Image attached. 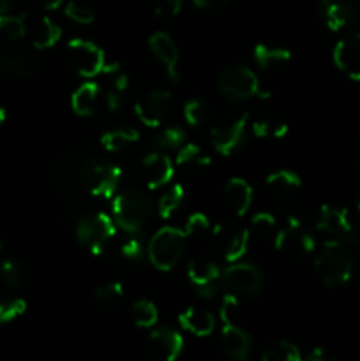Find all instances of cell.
Listing matches in <instances>:
<instances>
[{
  "mask_svg": "<svg viewBox=\"0 0 360 361\" xmlns=\"http://www.w3.org/2000/svg\"><path fill=\"white\" fill-rule=\"evenodd\" d=\"M318 279L327 288H341L348 284L353 274V259L346 243L328 240L314 261Z\"/></svg>",
  "mask_w": 360,
  "mask_h": 361,
  "instance_id": "1",
  "label": "cell"
},
{
  "mask_svg": "<svg viewBox=\"0 0 360 361\" xmlns=\"http://www.w3.org/2000/svg\"><path fill=\"white\" fill-rule=\"evenodd\" d=\"M152 214L148 194L138 189H127L113 200V221L129 235H138Z\"/></svg>",
  "mask_w": 360,
  "mask_h": 361,
  "instance_id": "2",
  "label": "cell"
},
{
  "mask_svg": "<svg viewBox=\"0 0 360 361\" xmlns=\"http://www.w3.org/2000/svg\"><path fill=\"white\" fill-rule=\"evenodd\" d=\"M186 233L176 228H172V226H166V228L159 229L152 236L147 249L152 264L161 271L172 270L179 263L180 257H182L184 247H186Z\"/></svg>",
  "mask_w": 360,
  "mask_h": 361,
  "instance_id": "3",
  "label": "cell"
},
{
  "mask_svg": "<svg viewBox=\"0 0 360 361\" xmlns=\"http://www.w3.org/2000/svg\"><path fill=\"white\" fill-rule=\"evenodd\" d=\"M81 182L95 197H112L116 192L122 169L102 159H90L81 166Z\"/></svg>",
  "mask_w": 360,
  "mask_h": 361,
  "instance_id": "4",
  "label": "cell"
},
{
  "mask_svg": "<svg viewBox=\"0 0 360 361\" xmlns=\"http://www.w3.org/2000/svg\"><path fill=\"white\" fill-rule=\"evenodd\" d=\"M217 85L222 94L233 101H247V99H267L268 94L260 88L256 74L246 66H232L221 71L217 76Z\"/></svg>",
  "mask_w": 360,
  "mask_h": 361,
  "instance_id": "5",
  "label": "cell"
},
{
  "mask_svg": "<svg viewBox=\"0 0 360 361\" xmlns=\"http://www.w3.org/2000/svg\"><path fill=\"white\" fill-rule=\"evenodd\" d=\"M222 288L229 295L244 300H254L263 289V275L260 268L251 263H233L221 275Z\"/></svg>",
  "mask_w": 360,
  "mask_h": 361,
  "instance_id": "6",
  "label": "cell"
},
{
  "mask_svg": "<svg viewBox=\"0 0 360 361\" xmlns=\"http://www.w3.org/2000/svg\"><path fill=\"white\" fill-rule=\"evenodd\" d=\"M274 245L284 256L299 259V257L307 256L316 249V240L304 228L299 219L289 217L284 222V226L275 233Z\"/></svg>",
  "mask_w": 360,
  "mask_h": 361,
  "instance_id": "7",
  "label": "cell"
},
{
  "mask_svg": "<svg viewBox=\"0 0 360 361\" xmlns=\"http://www.w3.org/2000/svg\"><path fill=\"white\" fill-rule=\"evenodd\" d=\"M113 236H115V221L102 212L83 217L76 226L78 242L88 247L92 254L104 252Z\"/></svg>",
  "mask_w": 360,
  "mask_h": 361,
  "instance_id": "8",
  "label": "cell"
},
{
  "mask_svg": "<svg viewBox=\"0 0 360 361\" xmlns=\"http://www.w3.org/2000/svg\"><path fill=\"white\" fill-rule=\"evenodd\" d=\"M67 62L85 78L97 76L106 67L102 49L87 39H73L67 42Z\"/></svg>",
  "mask_w": 360,
  "mask_h": 361,
  "instance_id": "9",
  "label": "cell"
},
{
  "mask_svg": "<svg viewBox=\"0 0 360 361\" xmlns=\"http://www.w3.org/2000/svg\"><path fill=\"white\" fill-rule=\"evenodd\" d=\"M221 270L217 264L208 257H194L187 264V277L193 284L194 291L200 298H214L222 286Z\"/></svg>",
  "mask_w": 360,
  "mask_h": 361,
  "instance_id": "10",
  "label": "cell"
},
{
  "mask_svg": "<svg viewBox=\"0 0 360 361\" xmlns=\"http://www.w3.org/2000/svg\"><path fill=\"white\" fill-rule=\"evenodd\" d=\"M215 250L228 263H236L246 254L249 243V233L246 228L235 224H219L212 233Z\"/></svg>",
  "mask_w": 360,
  "mask_h": 361,
  "instance_id": "11",
  "label": "cell"
},
{
  "mask_svg": "<svg viewBox=\"0 0 360 361\" xmlns=\"http://www.w3.org/2000/svg\"><path fill=\"white\" fill-rule=\"evenodd\" d=\"M318 229L330 240L349 243L355 240L356 229L353 226L348 210L337 207H321L320 219H318Z\"/></svg>",
  "mask_w": 360,
  "mask_h": 361,
  "instance_id": "12",
  "label": "cell"
},
{
  "mask_svg": "<svg viewBox=\"0 0 360 361\" xmlns=\"http://www.w3.org/2000/svg\"><path fill=\"white\" fill-rule=\"evenodd\" d=\"M138 120L147 127H159L173 111V97L166 90L148 92L138 101L136 108Z\"/></svg>",
  "mask_w": 360,
  "mask_h": 361,
  "instance_id": "13",
  "label": "cell"
},
{
  "mask_svg": "<svg viewBox=\"0 0 360 361\" xmlns=\"http://www.w3.org/2000/svg\"><path fill=\"white\" fill-rule=\"evenodd\" d=\"M182 348V337L173 328H157L145 341V353L152 361H175Z\"/></svg>",
  "mask_w": 360,
  "mask_h": 361,
  "instance_id": "14",
  "label": "cell"
},
{
  "mask_svg": "<svg viewBox=\"0 0 360 361\" xmlns=\"http://www.w3.org/2000/svg\"><path fill=\"white\" fill-rule=\"evenodd\" d=\"M321 16L330 30L360 25V0H321Z\"/></svg>",
  "mask_w": 360,
  "mask_h": 361,
  "instance_id": "15",
  "label": "cell"
},
{
  "mask_svg": "<svg viewBox=\"0 0 360 361\" xmlns=\"http://www.w3.org/2000/svg\"><path fill=\"white\" fill-rule=\"evenodd\" d=\"M247 115H240L239 118H233L229 122L219 123L210 129V143L215 152L222 155H229L242 145L247 130Z\"/></svg>",
  "mask_w": 360,
  "mask_h": 361,
  "instance_id": "16",
  "label": "cell"
},
{
  "mask_svg": "<svg viewBox=\"0 0 360 361\" xmlns=\"http://www.w3.org/2000/svg\"><path fill=\"white\" fill-rule=\"evenodd\" d=\"M334 63L349 80L360 81V32L341 39L335 44Z\"/></svg>",
  "mask_w": 360,
  "mask_h": 361,
  "instance_id": "17",
  "label": "cell"
},
{
  "mask_svg": "<svg viewBox=\"0 0 360 361\" xmlns=\"http://www.w3.org/2000/svg\"><path fill=\"white\" fill-rule=\"evenodd\" d=\"M172 159L166 154L159 152H150L141 159V175H143L145 185L148 189H161L169 180L173 178Z\"/></svg>",
  "mask_w": 360,
  "mask_h": 361,
  "instance_id": "18",
  "label": "cell"
},
{
  "mask_svg": "<svg viewBox=\"0 0 360 361\" xmlns=\"http://www.w3.org/2000/svg\"><path fill=\"white\" fill-rule=\"evenodd\" d=\"M221 351L232 361H246L251 351V337L233 321H222Z\"/></svg>",
  "mask_w": 360,
  "mask_h": 361,
  "instance_id": "19",
  "label": "cell"
},
{
  "mask_svg": "<svg viewBox=\"0 0 360 361\" xmlns=\"http://www.w3.org/2000/svg\"><path fill=\"white\" fill-rule=\"evenodd\" d=\"M148 46H150L152 53L157 56L159 62L166 67V73L173 81L179 80V71H176V63H179V48H176L175 41L169 37L166 32H155L148 39Z\"/></svg>",
  "mask_w": 360,
  "mask_h": 361,
  "instance_id": "20",
  "label": "cell"
},
{
  "mask_svg": "<svg viewBox=\"0 0 360 361\" xmlns=\"http://www.w3.org/2000/svg\"><path fill=\"white\" fill-rule=\"evenodd\" d=\"M222 197H224V203L229 208V212L235 214L236 217H242L247 214L251 203H253V189L246 180L232 178L224 185Z\"/></svg>",
  "mask_w": 360,
  "mask_h": 361,
  "instance_id": "21",
  "label": "cell"
},
{
  "mask_svg": "<svg viewBox=\"0 0 360 361\" xmlns=\"http://www.w3.org/2000/svg\"><path fill=\"white\" fill-rule=\"evenodd\" d=\"M0 71L14 78H30L39 71V60L25 51L13 53V55L0 51Z\"/></svg>",
  "mask_w": 360,
  "mask_h": 361,
  "instance_id": "22",
  "label": "cell"
},
{
  "mask_svg": "<svg viewBox=\"0 0 360 361\" xmlns=\"http://www.w3.org/2000/svg\"><path fill=\"white\" fill-rule=\"evenodd\" d=\"M180 326L196 337H207L214 331L215 319L208 310L198 309V307H189L179 316Z\"/></svg>",
  "mask_w": 360,
  "mask_h": 361,
  "instance_id": "23",
  "label": "cell"
},
{
  "mask_svg": "<svg viewBox=\"0 0 360 361\" xmlns=\"http://www.w3.org/2000/svg\"><path fill=\"white\" fill-rule=\"evenodd\" d=\"M254 60L261 69L277 71L292 60V55L286 48H277V46L260 42V44L254 46Z\"/></svg>",
  "mask_w": 360,
  "mask_h": 361,
  "instance_id": "24",
  "label": "cell"
},
{
  "mask_svg": "<svg viewBox=\"0 0 360 361\" xmlns=\"http://www.w3.org/2000/svg\"><path fill=\"white\" fill-rule=\"evenodd\" d=\"M99 95H101V92L94 81H87L81 87H78L71 97V106H73L74 113L80 116L92 115L95 111V106H97Z\"/></svg>",
  "mask_w": 360,
  "mask_h": 361,
  "instance_id": "25",
  "label": "cell"
},
{
  "mask_svg": "<svg viewBox=\"0 0 360 361\" xmlns=\"http://www.w3.org/2000/svg\"><path fill=\"white\" fill-rule=\"evenodd\" d=\"M25 16H0V51L13 48L25 37Z\"/></svg>",
  "mask_w": 360,
  "mask_h": 361,
  "instance_id": "26",
  "label": "cell"
},
{
  "mask_svg": "<svg viewBox=\"0 0 360 361\" xmlns=\"http://www.w3.org/2000/svg\"><path fill=\"white\" fill-rule=\"evenodd\" d=\"M267 187L277 196H292L302 187V180L289 169H277L267 176Z\"/></svg>",
  "mask_w": 360,
  "mask_h": 361,
  "instance_id": "27",
  "label": "cell"
},
{
  "mask_svg": "<svg viewBox=\"0 0 360 361\" xmlns=\"http://www.w3.org/2000/svg\"><path fill=\"white\" fill-rule=\"evenodd\" d=\"M60 35H62V30L59 25L49 20L48 16H42L32 30V44L37 49H48L59 42Z\"/></svg>",
  "mask_w": 360,
  "mask_h": 361,
  "instance_id": "28",
  "label": "cell"
},
{
  "mask_svg": "<svg viewBox=\"0 0 360 361\" xmlns=\"http://www.w3.org/2000/svg\"><path fill=\"white\" fill-rule=\"evenodd\" d=\"M140 140V133L133 127H119L102 134L101 145L108 152H120Z\"/></svg>",
  "mask_w": 360,
  "mask_h": 361,
  "instance_id": "29",
  "label": "cell"
},
{
  "mask_svg": "<svg viewBox=\"0 0 360 361\" xmlns=\"http://www.w3.org/2000/svg\"><path fill=\"white\" fill-rule=\"evenodd\" d=\"M176 164L187 169H205L210 166V157L203 154L198 145L184 143L182 147L176 150Z\"/></svg>",
  "mask_w": 360,
  "mask_h": 361,
  "instance_id": "30",
  "label": "cell"
},
{
  "mask_svg": "<svg viewBox=\"0 0 360 361\" xmlns=\"http://www.w3.org/2000/svg\"><path fill=\"white\" fill-rule=\"evenodd\" d=\"M0 282L11 289L23 288L28 282V271L23 264L16 261H2L0 263Z\"/></svg>",
  "mask_w": 360,
  "mask_h": 361,
  "instance_id": "31",
  "label": "cell"
},
{
  "mask_svg": "<svg viewBox=\"0 0 360 361\" xmlns=\"http://www.w3.org/2000/svg\"><path fill=\"white\" fill-rule=\"evenodd\" d=\"M261 361H302V356H300L299 348L292 342L279 341L265 349Z\"/></svg>",
  "mask_w": 360,
  "mask_h": 361,
  "instance_id": "32",
  "label": "cell"
},
{
  "mask_svg": "<svg viewBox=\"0 0 360 361\" xmlns=\"http://www.w3.org/2000/svg\"><path fill=\"white\" fill-rule=\"evenodd\" d=\"M131 317H133L136 326L152 328L157 323V307L152 302H148V300H140V302L134 303L133 309H131Z\"/></svg>",
  "mask_w": 360,
  "mask_h": 361,
  "instance_id": "33",
  "label": "cell"
},
{
  "mask_svg": "<svg viewBox=\"0 0 360 361\" xmlns=\"http://www.w3.org/2000/svg\"><path fill=\"white\" fill-rule=\"evenodd\" d=\"M186 143V133H184L182 127H166L162 129L157 136L154 137L155 148H159L161 152L164 150H179L182 145Z\"/></svg>",
  "mask_w": 360,
  "mask_h": 361,
  "instance_id": "34",
  "label": "cell"
},
{
  "mask_svg": "<svg viewBox=\"0 0 360 361\" xmlns=\"http://www.w3.org/2000/svg\"><path fill=\"white\" fill-rule=\"evenodd\" d=\"M184 201V187L182 185H172L164 194L161 196L157 203V212L161 219H169L176 210L180 208Z\"/></svg>",
  "mask_w": 360,
  "mask_h": 361,
  "instance_id": "35",
  "label": "cell"
},
{
  "mask_svg": "<svg viewBox=\"0 0 360 361\" xmlns=\"http://www.w3.org/2000/svg\"><path fill=\"white\" fill-rule=\"evenodd\" d=\"M251 129L256 137H275V140H279V137H284L288 134V126L284 122L270 118L254 120Z\"/></svg>",
  "mask_w": 360,
  "mask_h": 361,
  "instance_id": "36",
  "label": "cell"
},
{
  "mask_svg": "<svg viewBox=\"0 0 360 361\" xmlns=\"http://www.w3.org/2000/svg\"><path fill=\"white\" fill-rule=\"evenodd\" d=\"M25 310H27V303L23 300L0 293V324L16 319Z\"/></svg>",
  "mask_w": 360,
  "mask_h": 361,
  "instance_id": "37",
  "label": "cell"
},
{
  "mask_svg": "<svg viewBox=\"0 0 360 361\" xmlns=\"http://www.w3.org/2000/svg\"><path fill=\"white\" fill-rule=\"evenodd\" d=\"M94 298L97 300V303L104 307H115L124 298L122 284L120 282H106V284L99 286L95 289Z\"/></svg>",
  "mask_w": 360,
  "mask_h": 361,
  "instance_id": "38",
  "label": "cell"
},
{
  "mask_svg": "<svg viewBox=\"0 0 360 361\" xmlns=\"http://www.w3.org/2000/svg\"><path fill=\"white\" fill-rule=\"evenodd\" d=\"M208 115H210V108L201 99H191L184 104V118L189 126H201L207 122Z\"/></svg>",
  "mask_w": 360,
  "mask_h": 361,
  "instance_id": "39",
  "label": "cell"
},
{
  "mask_svg": "<svg viewBox=\"0 0 360 361\" xmlns=\"http://www.w3.org/2000/svg\"><path fill=\"white\" fill-rule=\"evenodd\" d=\"M251 228H253L254 235L268 236L275 229V219L267 212H260L251 221Z\"/></svg>",
  "mask_w": 360,
  "mask_h": 361,
  "instance_id": "40",
  "label": "cell"
},
{
  "mask_svg": "<svg viewBox=\"0 0 360 361\" xmlns=\"http://www.w3.org/2000/svg\"><path fill=\"white\" fill-rule=\"evenodd\" d=\"M66 16L80 25H90L94 21V13L87 6H81L78 2H69L66 7Z\"/></svg>",
  "mask_w": 360,
  "mask_h": 361,
  "instance_id": "41",
  "label": "cell"
},
{
  "mask_svg": "<svg viewBox=\"0 0 360 361\" xmlns=\"http://www.w3.org/2000/svg\"><path fill=\"white\" fill-rule=\"evenodd\" d=\"M145 254V247L141 243V240L136 235H133L131 238H127L122 245V256L127 261H141Z\"/></svg>",
  "mask_w": 360,
  "mask_h": 361,
  "instance_id": "42",
  "label": "cell"
},
{
  "mask_svg": "<svg viewBox=\"0 0 360 361\" xmlns=\"http://www.w3.org/2000/svg\"><path fill=\"white\" fill-rule=\"evenodd\" d=\"M184 0H155V14L161 18H172L180 13Z\"/></svg>",
  "mask_w": 360,
  "mask_h": 361,
  "instance_id": "43",
  "label": "cell"
},
{
  "mask_svg": "<svg viewBox=\"0 0 360 361\" xmlns=\"http://www.w3.org/2000/svg\"><path fill=\"white\" fill-rule=\"evenodd\" d=\"M208 229V219L205 217L203 214H193L186 222V236H193V235H200V233H205Z\"/></svg>",
  "mask_w": 360,
  "mask_h": 361,
  "instance_id": "44",
  "label": "cell"
},
{
  "mask_svg": "<svg viewBox=\"0 0 360 361\" xmlns=\"http://www.w3.org/2000/svg\"><path fill=\"white\" fill-rule=\"evenodd\" d=\"M124 94H120V92L113 90L109 92L108 95H106V106H108L109 111H119L120 108H122L124 104Z\"/></svg>",
  "mask_w": 360,
  "mask_h": 361,
  "instance_id": "45",
  "label": "cell"
},
{
  "mask_svg": "<svg viewBox=\"0 0 360 361\" xmlns=\"http://www.w3.org/2000/svg\"><path fill=\"white\" fill-rule=\"evenodd\" d=\"M306 361H335V358L330 355V353L327 351V349L314 348L313 351H311L309 355H307Z\"/></svg>",
  "mask_w": 360,
  "mask_h": 361,
  "instance_id": "46",
  "label": "cell"
},
{
  "mask_svg": "<svg viewBox=\"0 0 360 361\" xmlns=\"http://www.w3.org/2000/svg\"><path fill=\"white\" fill-rule=\"evenodd\" d=\"M224 2H228V0H193L194 7H198V9H212V7H217Z\"/></svg>",
  "mask_w": 360,
  "mask_h": 361,
  "instance_id": "47",
  "label": "cell"
},
{
  "mask_svg": "<svg viewBox=\"0 0 360 361\" xmlns=\"http://www.w3.org/2000/svg\"><path fill=\"white\" fill-rule=\"evenodd\" d=\"M62 2L64 0H39V4H41L44 9H56Z\"/></svg>",
  "mask_w": 360,
  "mask_h": 361,
  "instance_id": "48",
  "label": "cell"
},
{
  "mask_svg": "<svg viewBox=\"0 0 360 361\" xmlns=\"http://www.w3.org/2000/svg\"><path fill=\"white\" fill-rule=\"evenodd\" d=\"M13 7V0H0V16H6Z\"/></svg>",
  "mask_w": 360,
  "mask_h": 361,
  "instance_id": "49",
  "label": "cell"
},
{
  "mask_svg": "<svg viewBox=\"0 0 360 361\" xmlns=\"http://www.w3.org/2000/svg\"><path fill=\"white\" fill-rule=\"evenodd\" d=\"M4 120H6V109L0 106V123H4Z\"/></svg>",
  "mask_w": 360,
  "mask_h": 361,
  "instance_id": "50",
  "label": "cell"
},
{
  "mask_svg": "<svg viewBox=\"0 0 360 361\" xmlns=\"http://www.w3.org/2000/svg\"><path fill=\"white\" fill-rule=\"evenodd\" d=\"M359 214H360V200H359Z\"/></svg>",
  "mask_w": 360,
  "mask_h": 361,
  "instance_id": "51",
  "label": "cell"
},
{
  "mask_svg": "<svg viewBox=\"0 0 360 361\" xmlns=\"http://www.w3.org/2000/svg\"><path fill=\"white\" fill-rule=\"evenodd\" d=\"M0 250H2V242H0Z\"/></svg>",
  "mask_w": 360,
  "mask_h": 361,
  "instance_id": "52",
  "label": "cell"
}]
</instances>
